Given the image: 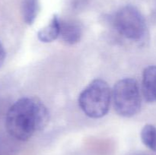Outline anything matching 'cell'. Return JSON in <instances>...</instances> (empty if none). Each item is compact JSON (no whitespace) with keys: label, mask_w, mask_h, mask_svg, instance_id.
Here are the masks:
<instances>
[{"label":"cell","mask_w":156,"mask_h":155,"mask_svg":"<svg viewBox=\"0 0 156 155\" xmlns=\"http://www.w3.org/2000/svg\"><path fill=\"white\" fill-rule=\"evenodd\" d=\"M50 112L37 97H23L17 100L7 112L5 127L9 135L18 141L30 139L44 130L49 123Z\"/></svg>","instance_id":"1"},{"label":"cell","mask_w":156,"mask_h":155,"mask_svg":"<svg viewBox=\"0 0 156 155\" xmlns=\"http://www.w3.org/2000/svg\"><path fill=\"white\" fill-rule=\"evenodd\" d=\"M112 99V91L103 79H94L79 97V105L82 112L92 119H99L108 112Z\"/></svg>","instance_id":"2"},{"label":"cell","mask_w":156,"mask_h":155,"mask_svg":"<svg viewBox=\"0 0 156 155\" xmlns=\"http://www.w3.org/2000/svg\"><path fill=\"white\" fill-rule=\"evenodd\" d=\"M112 99L116 112L123 117H132L140 111L142 96L137 81L126 78L115 84Z\"/></svg>","instance_id":"3"},{"label":"cell","mask_w":156,"mask_h":155,"mask_svg":"<svg viewBox=\"0 0 156 155\" xmlns=\"http://www.w3.org/2000/svg\"><path fill=\"white\" fill-rule=\"evenodd\" d=\"M114 24L117 31L129 40L141 42L148 34L146 20L141 12L133 5H126L116 12Z\"/></svg>","instance_id":"4"},{"label":"cell","mask_w":156,"mask_h":155,"mask_svg":"<svg viewBox=\"0 0 156 155\" xmlns=\"http://www.w3.org/2000/svg\"><path fill=\"white\" fill-rule=\"evenodd\" d=\"M142 94L148 103H156V65H149L143 71Z\"/></svg>","instance_id":"5"},{"label":"cell","mask_w":156,"mask_h":155,"mask_svg":"<svg viewBox=\"0 0 156 155\" xmlns=\"http://www.w3.org/2000/svg\"><path fill=\"white\" fill-rule=\"evenodd\" d=\"M82 28L77 23L72 21L60 19L59 36L62 41L69 45H74L79 42L82 37Z\"/></svg>","instance_id":"6"},{"label":"cell","mask_w":156,"mask_h":155,"mask_svg":"<svg viewBox=\"0 0 156 155\" xmlns=\"http://www.w3.org/2000/svg\"><path fill=\"white\" fill-rule=\"evenodd\" d=\"M60 33V19L54 15L47 25L41 28L37 33V37L43 43H51L57 39Z\"/></svg>","instance_id":"7"},{"label":"cell","mask_w":156,"mask_h":155,"mask_svg":"<svg viewBox=\"0 0 156 155\" xmlns=\"http://www.w3.org/2000/svg\"><path fill=\"white\" fill-rule=\"evenodd\" d=\"M39 12L38 0H23L21 4V13L24 21L31 25L36 20Z\"/></svg>","instance_id":"8"},{"label":"cell","mask_w":156,"mask_h":155,"mask_svg":"<svg viewBox=\"0 0 156 155\" xmlns=\"http://www.w3.org/2000/svg\"><path fill=\"white\" fill-rule=\"evenodd\" d=\"M140 136L145 146L156 152V126L152 124L146 125L142 129Z\"/></svg>","instance_id":"9"},{"label":"cell","mask_w":156,"mask_h":155,"mask_svg":"<svg viewBox=\"0 0 156 155\" xmlns=\"http://www.w3.org/2000/svg\"><path fill=\"white\" fill-rule=\"evenodd\" d=\"M6 57V52L5 50L4 46L2 44V43L0 42V67L3 65L5 62V59Z\"/></svg>","instance_id":"10"},{"label":"cell","mask_w":156,"mask_h":155,"mask_svg":"<svg viewBox=\"0 0 156 155\" xmlns=\"http://www.w3.org/2000/svg\"><path fill=\"white\" fill-rule=\"evenodd\" d=\"M130 155H146L144 153H131Z\"/></svg>","instance_id":"11"}]
</instances>
